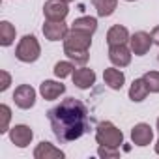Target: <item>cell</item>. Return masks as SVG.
<instances>
[{"label": "cell", "instance_id": "ffe728a7", "mask_svg": "<svg viewBox=\"0 0 159 159\" xmlns=\"http://www.w3.org/2000/svg\"><path fill=\"white\" fill-rule=\"evenodd\" d=\"M92 4L99 17H111L118 8V0H92Z\"/></svg>", "mask_w": 159, "mask_h": 159}, {"label": "cell", "instance_id": "e0dca14e", "mask_svg": "<svg viewBox=\"0 0 159 159\" xmlns=\"http://www.w3.org/2000/svg\"><path fill=\"white\" fill-rule=\"evenodd\" d=\"M148 94H150V90H148V86H146L142 77L135 79V81L131 83V86H129V92H127V96H129V99L133 103H142L148 98Z\"/></svg>", "mask_w": 159, "mask_h": 159}, {"label": "cell", "instance_id": "ac0fdd59", "mask_svg": "<svg viewBox=\"0 0 159 159\" xmlns=\"http://www.w3.org/2000/svg\"><path fill=\"white\" fill-rule=\"evenodd\" d=\"M69 28H75V30H81V32H88V34H96L98 30V19L96 17H90V15H83V17H77Z\"/></svg>", "mask_w": 159, "mask_h": 159}, {"label": "cell", "instance_id": "7402d4cb", "mask_svg": "<svg viewBox=\"0 0 159 159\" xmlns=\"http://www.w3.org/2000/svg\"><path fill=\"white\" fill-rule=\"evenodd\" d=\"M64 54L67 56V60H71L79 66H84L90 58V51H75V49H67V47H64Z\"/></svg>", "mask_w": 159, "mask_h": 159}, {"label": "cell", "instance_id": "603a6c76", "mask_svg": "<svg viewBox=\"0 0 159 159\" xmlns=\"http://www.w3.org/2000/svg\"><path fill=\"white\" fill-rule=\"evenodd\" d=\"M150 94H159V71H146L142 75Z\"/></svg>", "mask_w": 159, "mask_h": 159}, {"label": "cell", "instance_id": "4fadbf2b", "mask_svg": "<svg viewBox=\"0 0 159 159\" xmlns=\"http://www.w3.org/2000/svg\"><path fill=\"white\" fill-rule=\"evenodd\" d=\"M66 94V84H62L60 81H52V79H47L39 84V96L45 101H54L60 96Z\"/></svg>", "mask_w": 159, "mask_h": 159}, {"label": "cell", "instance_id": "6da1fadb", "mask_svg": "<svg viewBox=\"0 0 159 159\" xmlns=\"http://www.w3.org/2000/svg\"><path fill=\"white\" fill-rule=\"evenodd\" d=\"M47 118L60 142H73L88 131V109L81 99L66 98L47 112Z\"/></svg>", "mask_w": 159, "mask_h": 159}, {"label": "cell", "instance_id": "9c48e42d", "mask_svg": "<svg viewBox=\"0 0 159 159\" xmlns=\"http://www.w3.org/2000/svg\"><path fill=\"white\" fill-rule=\"evenodd\" d=\"M152 45H153V39H152V34H148V32H142L140 30V32H135L129 38V49H131V52L135 56L148 54L150 49H152Z\"/></svg>", "mask_w": 159, "mask_h": 159}, {"label": "cell", "instance_id": "9a60e30c", "mask_svg": "<svg viewBox=\"0 0 159 159\" xmlns=\"http://www.w3.org/2000/svg\"><path fill=\"white\" fill-rule=\"evenodd\" d=\"M32 155H34V159H64L66 157V153L60 148H56L54 144H51L47 140H41L34 148V153Z\"/></svg>", "mask_w": 159, "mask_h": 159}, {"label": "cell", "instance_id": "30bf717a", "mask_svg": "<svg viewBox=\"0 0 159 159\" xmlns=\"http://www.w3.org/2000/svg\"><path fill=\"white\" fill-rule=\"evenodd\" d=\"M96 79H98L96 71L90 69V67H86V66L77 67V69L73 71V75H71V81H73V84H75L79 90H90V88L96 84Z\"/></svg>", "mask_w": 159, "mask_h": 159}, {"label": "cell", "instance_id": "d4e9b609", "mask_svg": "<svg viewBox=\"0 0 159 159\" xmlns=\"http://www.w3.org/2000/svg\"><path fill=\"white\" fill-rule=\"evenodd\" d=\"M98 155L103 157V159H116V157H120V148H114V146H99L98 148Z\"/></svg>", "mask_w": 159, "mask_h": 159}, {"label": "cell", "instance_id": "4dcf8cb0", "mask_svg": "<svg viewBox=\"0 0 159 159\" xmlns=\"http://www.w3.org/2000/svg\"><path fill=\"white\" fill-rule=\"evenodd\" d=\"M125 2H135V0H125Z\"/></svg>", "mask_w": 159, "mask_h": 159}, {"label": "cell", "instance_id": "4316f807", "mask_svg": "<svg viewBox=\"0 0 159 159\" xmlns=\"http://www.w3.org/2000/svg\"><path fill=\"white\" fill-rule=\"evenodd\" d=\"M152 39H153V45H159V26H153V30H152Z\"/></svg>", "mask_w": 159, "mask_h": 159}, {"label": "cell", "instance_id": "44dd1931", "mask_svg": "<svg viewBox=\"0 0 159 159\" xmlns=\"http://www.w3.org/2000/svg\"><path fill=\"white\" fill-rule=\"evenodd\" d=\"M75 69H77V67H75V62H71V60H60V62H56V64H54L52 73H54V77H56V79H60V81H62V79L71 77Z\"/></svg>", "mask_w": 159, "mask_h": 159}, {"label": "cell", "instance_id": "2e32d148", "mask_svg": "<svg viewBox=\"0 0 159 159\" xmlns=\"http://www.w3.org/2000/svg\"><path fill=\"white\" fill-rule=\"evenodd\" d=\"M129 30L124 25H112L107 32V43L109 45H127L129 43Z\"/></svg>", "mask_w": 159, "mask_h": 159}, {"label": "cell", "instance_id": "277c9868", "mask_svg": "<svg viewBox=\"0 0 159 159\" xmlns=\"http://www.w3.org/2000/svg\"><path fill=\"white\" fill-rule=\"evenodd\" d=\"M64 47L75 49V51H90V47H92V34L69 28V34L64 39Z\"/></svg>", "mask_w": 159, "mask_h": 159}, {"label": "cell", "instance_id": "7c38bea8", "mask_svg": "<svg viewBox=\"0 0 159 159\" xmlns=\"http://www.w3.org/2000/svg\"><path fill=\"white\" fill-rule=\"evenodd\" d=\"M133 52L127 45H109V60L116 67H127L131 64Z\"/></svg>", "mask_w": 159, "mask_h": 159}, {"label": "cell", "instance_id": "8fae6325", "mask_svg": "<svg viewBox=\"0 0 159 159\" xmlns=\"http://www.w3.org/2000/svg\"><path fill=\"white\" fill-rule=\"evenodd\" d=\"M131 140L135 146L139 148H144V146H150L152 140H153V127L146 122H140V124H135L133 129H131Z\"/></svg>", "mask_w": 159, "mask_h": 159}, {"label": "cell", "instance_id": "ba28073f", "mask_svg": "<svg viewBox=\"0 0 159 159\" xmlns=\"http://www.w3.org/2000/svg\"><path fill=\"white\" fill-rule=\"evenodd\" d=\"M43 36L49 41H64L66 36L69 34V26L66 25V21H47L43 23Z\"/></svg>", "mask_w": 159, "mask_h": 159}, {"label": "cell", "instance_id": "3957f363", "mask_svg": "<svg viewBox=\"0 0 159 159\" xmlns=\"http://www.w3.org/2000/svg\"><path fill=\"white\" fill-rule=\"evenodd\" d=\"M96 142L99 146H114L120 148L124 144V133L112 122H99L96 127Z\"/></svg>", "mask_w": 159, "mask_h": 159}, {"label": "cell", "instance_id": "5b68a950", "mask_svg": "<svg viewBox=\"0 0 159 159\" xmlns=\"http://www.w3.org/2000/svg\"><path fill=\"white\" fill-rule=\"evenodd\" d=\"M36 98H38V92L36 88H32L30 84H19L13 92V101H15V107L23 109V111H28L36 105Z\"/></svg>", "mask_w": 159, "mask_h": 159}, {"label": "cell", "instance_id": "1f68e13d", "mask_svg": "<svg viewBox=\"0 0 159 159\" xmlns=\"http://www.w3.org/2000/svg\"><path fill=\"white\" fill-rule=\"evenodd\" d=\"M157 58H159V56H157Z\"/></svg>", "mask_w": 159, "mask_h": 159}, {"label": "cell", "instance_id": "cb8c5ba5", "mask_svg": "<svg viewBox=\"0 0 159 159\" xmlns=\"http://www.w3.org/2000/svg\"><path fill=\"white\" fill-rule=\"evenodd\" d=\"M0 116H2V120H0V133H8L10 131V120H11V109L10 105L2 103L0 105Z\"/></svg>", "mask_w": 159, "mask_h": 159}, {"label": "cell", "instance_id": "f1b7e54d", "mask_svg": "<svg viewBox=\"0 0 159 159\" xmlns=\"http://www.w3.org/2000/svg\"><path fill=\"white\" fill-rule=\"evenodd\" d=\"M62 2H67V4H71V2H75V0H62Z\"/></svg>", "mask_w": 159, "mask_h": 159}, {"label": "cell", "instance_id": "d6986e66", "mask_svg": "<svg viewBox=\"0 0 159 159\" xmlns=\"http://www.w3.org/2000/svg\"><path fill=\"white\" fill-rule=\"evenodd\" d=\"M15 38H17V30H15V26L10 21H2V23H0V45H2V47H10V45H13Z\"/></svg>", "mask_w": 159, "mask_h": 159}, {"label": "cell", "instance_id": "83f0119b", "mask_svg": "<svg viewBox=\"0 0 159 159\" xmlns=\"http://www.w3.org/2000/svg\"><path fill=\"white\" fill-rule=\"evenodd\" d=\"M153 148H155V153L159 155V139H157V142H155V146H153Z\"/></svg>", "mask_w": 159, "mask_h": 159}, {"label": "cell", "instance_id": "7a4b0ae2", "mask_svg": "<svg viewBox=\"0 0 159 159\" xmlns=\"http://www.w3.org/2000/svg\"><path fill=\"white\" fill-rule=\"evenodd\" d=\"M41 56V45L34 34H26L19 39L15 47V58L23 64H34Z\"/></svg>", "mask_w": 159, "mask_h": 159}, {"label": "cell", "instance_id": "52a82bcc", "mask_svg": "<svg viewBox=\"0 0 159 159\" xmlns=\"http://www.w3.org/2000/svg\"><path fill=\"white\" fill-rule=\"evenodd\" d=\"M69 15V4L62 0H47L43 4V17L47 21H66Z\"/></svg>", "mask_w": 159, "mask_h": 159}, {"label": "cell", "instance_id": "f546056e", "mask_svg": "<svg viewBox=\"0 0 159 159\" xmlns=\"http://www.w3.org/2000/svg\"><path fill=\"white\" fill-rule=\"evenodd\" d=\"M155 127H157V133H159V118H157V124H155Z\"/></svg>", "mask_w": 159, "mask_h": 159}, {"label": "cell", "instance_id": "484cf974", "mask_svg": "<svg viewBox=\"0 0 159 159\" xmlns=\"http://www.w3.org/2000/svg\"><path fill=\"white\" fill-rule=\"evenodd\" d=\"M0 77H2V83H0V92H6V90L10 88V84H11V75H10L6 69H2V71H0Z\"/></svg>", "mask_w": 159, "mask_h": 159}, {"label": "cell", "instance_id": "5bb4252c", "mask_svg": "<svg viewBox=\"0 0 159 159\" xmlns=\"http://www.w3.org/2000/svg\"><path fill=\"white\" fill-rule=\"evenodd\" d=\"M103 83L111 88V90H122L124 84H125V75L122 71V67H107L103 71Z\"/></svg>", "mask_w": 159, "mask_h": 159}, {"label": "cell", "instance_id": "8992f818", "mask_svg": "<svg viewBox=\"0 0 159 159\" xmlns=\"http://www.w3.org/2000/svg\"><path fill=\"white\" fill-rule=\"evenodd\" d=\"M8 137L11 140L13 146L17 148H26L32 144V139H34V131L30 125H25V124H17L13 127H10L8 131Z\"/></svg>", "mask_w": 159, "mask_h": 159}]
</instances>
